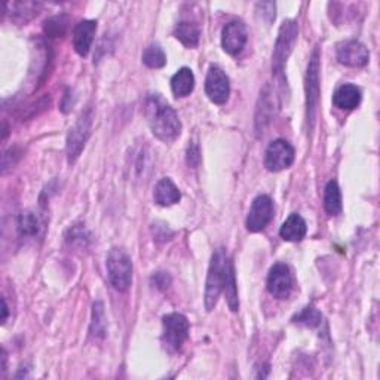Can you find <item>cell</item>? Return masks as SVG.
Here are the masks:
<instances>
[{"label":"cell","instance_id":"obj_1","mask_svg":"<svg viewBox=\"0 0 380 380\" xmlns=\"http://www.w3.org/2000/svg\"><path fill=\"white\" fill-rule=\"evenodd\" d=\"M148 122L156 138L171 143L181 134V122L176 110L162 98L161 94H149L144 104Z\"/></svg>","mask_w":380,"mask_h":380},{"label":"cell","instance_id":"obj_2","mask_svg":"<svg viewBox=\"0 0 380 380\" xmlns=\"http://www.w3.org/2000/svg\"><path fill=\"white\" fill-rule=\"evenodd\" d=\"M232 261L228 258L226 250L225 248H217L211 257V263H209L208 269V277H207V284H205V309L208 312H211L217 301L220 294L225 290L226 280H228V270Z\"/></svg>","mask_w":380,"mask_h":380},{"label":"cell","instance_id":"obj_3","mask_svg":"<svg viewBox=\"0 0 380 380\" xmlns=\"http://www.w3.org/2000/svg\"><path fill=\"white\" fill-rule=\"evenodd\" d=\"M299 36V25L293 20H287L281 24L277 44L273 48V55H272V70L273 74L281 79V84H284V72L288 57L291 55L294 49V45L297 42Z\"/></svg>","mask_w":380,"mask_h":380},{"label":"cell","instance_id":"obj_4","mask_svg":"<svg viewBox=\"0 0 380 380\" xmlns=\"http://www.w3.org/2000/svg\"><path fill=\"white\" fill-rule=\"evenodd\" d=\"M106 268L109 273V280L117 291H126L133 282V261L131 257L121 250V248H112L107 260Z\"/></svg>","mask_w":380,"mask_h":380},{"label":"cell","instance_id":"obj_5","mask_svg":"<svg viewBox=\"0 0 380 380\" xmlns=\"http://www.w3.org/2000/svg\"><path fill=\"white\" fill-rule=\"evenodd\" d=\"M162 345L168 352H177L189 337L190 324L181 313H168L162 318Z\"/></svg>","mask_w":380,"mask_h":380},{"label":"cell","instance_id":"obj_6","mask_svg":"<svg viewBox=\"0 0 380 380\" xmlns=\"http://www.w3.org/2000/svg\"><path fill=\"white\" fill-rule=\"evenodd\" d=\"M320 101V49H313L306 73V121L309 131L315 126L317 107Z\"/></svg>","mask_w":380,"mask_h":380},{"label":"cell","instance_id":"obj_7","mask_svg":"<svg viewBox=\"0 0 380 380\" xmlns=\"http://www.w3.org/2000/svg\"><path fill=\"white\" fill-rule=\"evenodd\" d=\"M91 125H93V109H88L81 114L67 136V158L70 164H74L81 156L91 134Z\"/></svg>","mask_w":380,"mask_h":380},{"label":"cell","instance_id":"obj_8","mask_svg":"<svg viewBox=\"0 0 380 380\" xmlns=\"http://www.w3.org/2000/svg\"><path fill=\"white\" fill-rule=\"evenodd\" d=\"M294 148L285 140H275L265 153V166L272 173H280L294 162Z\"/></svg>","mask_w":380,"mask_h":380},{"label":"cell","instance_id":"obj_9","mask_svg":"<svg viewBox=\"0 0 380 380\" xmlns=\"http://www.w3.org/2000/svg\"><path fill=\"white\" fill-rule=\"evenodd\" d=\"M205 93L214 104H226L230 96V84L228 74L218 65H211L205 77Z\"/></svg>","mask_w":380,"mask_h":380},{"label":"cell","instance_id":"obj_10","mask_svg":"<svg viewBox=\"0 0 380 380\" xmlns=\"http://www.w3.org/2000/svg\"><path fill=\"white\" fill-rule=\"evenodd\" d=\"M273 218V202L268 195H260L253 201L250 213L247 217L248 232H261Z\"/></svg>","mask_w":380,"mask_h":380},{"label":"cell","instance_id":"obj_11","mask_svg":"<svg viewBox=\"0 0 380 380\" xmlns=\"http://www.w3.org/2000/svg\"><path fill=\"white\" fill-rule=\"evenodd\" d=\"M268 291L277 299H287L291 293L293 288V277L290 268L285 263L273 265L268 275Z\"/></svg>","mask_w":380,"mask_h":380},{"label":"cell","instance_id":"obj_12","mask_svg":"<svg viewBox=\"0 0 380 380\" xmlns=\"http://www.w3.org/2000/svg\"><path fill=\"white\" fill-rule=\"evenodd\" d=\"M337 60L348 67H364L369 64L370 52L358 41H345L337 45Z\"/></svg>","mask_w":380,"mask_h":380},{"label":"cell","instance_id":"obj_13","mask_svg":"<svg viewBox=\"0 0 380 380\" xmlns=\"http://www.w3.org/2000/svg\"><path fill=\"white\" fill-rule=\"evenodd\" d=\"M247 39L245 24L242 21H230L221 32V46L229 55H238L245 48Z\"/></svg>","mask_w":380,"mask_h":380},{"label":"cell","instance_id":"obj_14","mask_svg":"<svg viewBox=\"0 0 380 380\" xmlns=\"http://www.w3.org/2000/svg\"><path fill=\"white\" fill-rule=\"evenodd\" d=\"M96 32H97V21L93 20H84L74 27L73 46L81 57H86L89 54L91 45L94 42Z\"/></svg>","mask_w":380,"mask_h":380},{"label":"cell","instance_id":"obj_15","mask_svg":"<svg viewBox=\"0 0 380 380\" xmlns=\"http://www.w3.org/2000/svg\"><path fill=\"white\" fill-rule=\"evenodd\" d=\"M361 89L352 84H345L336 89L333 96V104L340 110H353L361 103Z\"/></svg>","mask_w":380,"mask_h":380},{"label":"cell","instance_id":"obj_16","mask_svg":"<svg viewBox=\"0 0 380 380\" xmlns=\"http://www.w3.org/2000/svg\"><path fill=\"white\" fill-rule=\"evenodd\" d=\"M308 226L305 218L299 214H290L288 218L282 223L280 235L287 242H300L306 237Z\"/></svg>","mask_w":380,"mask_h":380},{"label":"cell","instance_id":"obj_17","mask_svg":"<svg viewBox=\"0 0 380 380\" xmlns=\"http://www.w3.org/2000/svg\"><path fill=\"white\" fill-rule=\"evenodd\" d=\"M153 198L155 202L161 207H171L181 199V193L173 183V180L162 178L156 183Z\"/></svg>","mask_w":380,"mask_h":380},{"label":"cell","instance_id":"obj_18","mask_svg":"<svg viewBox=\"0 0 380 380\" xmlns=\"http://www.w3.org/2000/svg\"><path fill=\"white\" fill-rule=\"evenodd\" d=\"M193 88H195V76L189 67H181L171 77V89L174 96L178 98L190 96Z\"/></svg>","mask_w":380,"mask_h":380},{"label":"cell","instance_id":"obj_19","mask_svg":"<svg viewBox=\"0 0 380 380\" xmlns=\"http://www.w3.org/2000/svg\"><path fill=\"white\" fill-rule=\"evenodd\" d=\"M174 34L178 41L188 48H195L199 44L201 32L198 25L193 22H189V21L178 22L174 29Z\"/></svg>","mask_w":380,"mask_h":380},{"label":"cell","instance_id":"obj_20","mask_svg":"<svg viewBox=\"0 0 380 380\" xmlns=\"http://www.w3.org/2000/svg\"><path fill=\"white\" fill-rule=\"evenodd\" d=\"M324 208L330 216H337L342 211V192L336 181H330L324 190Z\"/></svg>","mask_w":380,"mask_h":380},{"label":"cell","instance_id":"obj_21","mask_svg":"<svg viewBox=\"0 0 380 380\" xmlns=\"http://www.w3.org/2000/svg\"><path fill=\"white\" fill-rule=\"evenodd\" d=\"M41 230V221L32 211H25L18 217V232L21 237L33 238Z\"/></svg>","mask_w":380,"mask_h":380},{"label":"cell","instance_id":"obj_22","mask_svg":"<svg viewBox=\"0 0 380 380\" xmlns=\"http://www.w3.org/2000/svg\"><path fill=\"white\" fill-rule=\"evenodd\" d=\"M143 63L150 69H162L166 64V55L159 45H150L143 52Z\"/></svg>","mask_w":380,"mask_h":380},{"label":"cell","instance_id":"obj_23","mask_svg":"<svg viewBox=\"0 0 380 380\" xmlns=\"http://www.w3.org/2000/svg\"><path fill=\"white\" fill-rule=\"evenodd\" d=\"M223 293L226 294L228 299V305L230 308V310L237 312L240 308V301H238V290H237V280H235V270H233V265L230 263L229 270H228V280H226V285Z\"/></svg>","mask_w":380,"mask_h":380},{"label":"cell","instance_id":"obj_24","mask_svg":"<svg viewBox=\"0 0 380 380\" xmlns=\"http://www.w3.org/2000/svg\"><path fill=\"white\" fill-rule=\"evenodd\" d=\"M106 317H104V308L101 301H97L93 306V322H91V334L94 337L106 336Z\"/></svg>","mask_w":380,"mask_h":380},{"label":"cell","instance_id":"obj_25","mask_svg":"<svg viewBox=\"0 0 380 380\" xmlns=\"http://www.w3.org/2000/svg\"><path fill=\"white\" fill-rule=\"evenodd\" d=\"M321 313L315 309V308H305L303 310H301L299 315L294 317V322H299V324H303V325H308V327H317L321 324Z\"/></svg>","mask_w":380,"mask_h":380},{"label":"cell","instance_id":"obj_26","mask_svg":"<svg viewBox=\"0 0 380 380\" xmlns=\"http://www.w3.org/2000/svg\"><path fill=\"white\" fill-rule=\"evenodd\" d=\"M67 30V20L64 17H54L45 22V33L49 37H61Z\"/></svg>","mask_w":380,"mask_h":380},{"label":"cell","instance_id":"obj_27","mask_svg":"<svg viewBox=\"0 0 380 380\" xmlns=\"http://www.w3.org/2000/svg\"><path fill=\"white\" fill-rule=\"evenodd\" d=\"M152 284L153 287L158 288V290H166L169 284H171V278H169V275H166L165 272H158L152 277Z\"/></svg>","mask_w":380,"mask_h":380},{"label":"cell","instance_id":"obj_28","mask_svg":"<svg viewBox=\"0 0 380 380\" xmlns=\"http://www.w3.org/2000/svg\"><path fill=\"white\" fill-rule=\"evenodd\" d=\"M201 161V156H199V148L196 146V144H192V146H189L188 149V164L190 166H198Z\"/></svg>","mask_w":380,"mask_h":380},{"label":"cell","instance_id":"obj_29","mask_svg":"<svg viewBox=\"0 0 380 380\" xmlns=\"http://www.w3.org/2000/svg\"><path fill=\"white\" fill-rule=\"evenodd\" d=\"M2 305H4V308H2V324H5L6 322V320H8V305H6V300H5V297L2 299Z\"/></svg>","mask_w":380,"mask_h":380}]
</instances>
